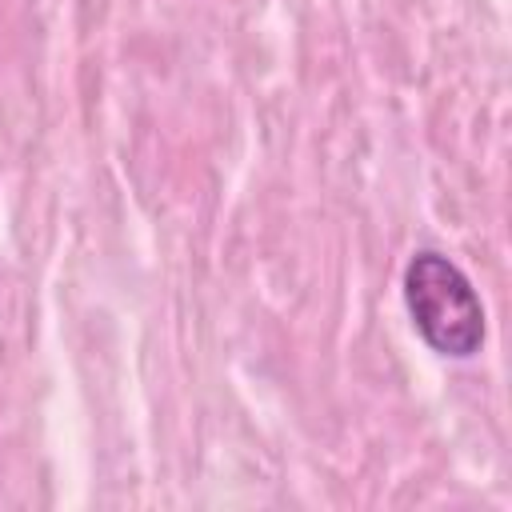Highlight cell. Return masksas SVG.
I'll use <instances>...</instances> for the list:
<instances>
[{
    "label": "cell",
    "mask_w": 512,
    "mask_h": 512,
    "mask_svg": "<svg viewBox=\"0 0 512 512\" xmlns=\"http://www.w3.org/2000/svg\"><path fill=\"white\" fill-rule=\"evenodd\" d=\"M404 304L424 336V344L440 356L468 360L484 344V304L472 280L440 252H416L404 268Z\"/></svg>",
    "instance_id": "1"
}]
</instances>
